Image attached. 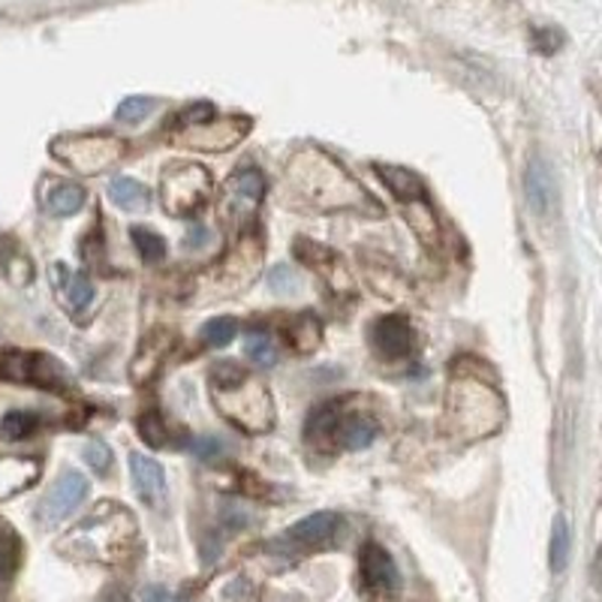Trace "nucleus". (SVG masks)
I'll use <instances>...</instances> for the list:
<instances>
[{"label": "nucleus", "instance_id": "f257e3e1", "mask_svg": "<svg viewBox=\"0 0 602 602\" xmlns=\"http://www.w3.org/2000/svg\"><path fill=\"white\" fill-rule=\"evenodd\" d=\"M284 184L286 193L305 209L373 211L368 190L335 157L317 151V148H302L289 157Z\"/></svg>", "mask_w": 602, "mask_h": 602}, {"label": "nucleus", "instance_id": "f03ea898", "mask_svg": "<svg viewBox=\"0 0 602 602\" xmlns=\"http://www.w3.org/2000/svg\"><path fill=\"white\" fill-rule=\"evenodd\" d=\"M506 419V406L500 392L479 373L455 368L446 386V427L461 443L492 437L500 431Z\"/></svg>", "mask_w": 602, "mask_h": 602}, {"label": "nucleus", "instance_id": "7ed1b4c3", "mask_svg": "<svg viewBox=\"0 0 602 602\" xmlns=\"http://www.w3.org/2000/svg\"><path fill=\"white\" fill-rule=\"evenodd\" d=\"M136 537H139V525L124 506L99 504L85 521H78L57 542V551L73 560L120 563V560L130 558Z\"/></svg>", "mask_w": 602, "mask_h": 602}, {"label": "nucleus", "instance_id": "20e7f679", "mask_svg": "<svg viewBox=\"0 0 602 602\" xmlns=\"http://www.w3.org/2000/svg\"><path fill=\"white\" fill-rule=\"evenodd\" d=\"M211 401L218 413L244 434H268L274 427V401L265 383L232 361H220L209 373Z\"/></svg>", "mask_w": 602, "mask_h": 602}, {"label": "nucleus", "instance_id": "39448f33", "mask_svg": "<svg viewBox=\"0 0 602 602\" xmlns=\"http://www.w3.org/2000/svg\"><path fill=\"white\" fill-rule=\"evenodd\" d=\"M52 154L78 176H103L127 157V142L109 133H66L52 142Z\"/></svg>", "mask_w": 602, "mask_h": 602}, {"label": "nucleus", "instance_id": "423d86ee", "mask_svg": "<svg viewBox=\"0 0 602 602\" xmlns=\"http://www.w3.org/2000/svg\"><path fill=\"white\" fill-rule=\"evenodd\" d=\"M211 197V176L199 163H172L160 176V205L172 218L197 214Z\"/></svg>", "mask_w": 602, "mask_h": 602}, {"label": "nucleus", "instance_id": "0eeeda50", "mask_svg": "<svg viewBox=\"0 0 602 602\" xmlns=\"http://www.w3.org/2000/svg\"><path fill=\"white\" fill-rule=\"evenodd\" d=\"M265 193V178L260 169H239L235 176L226 181L223 199H220V218L226 220L230 226H244L251 223V218L260 209Z\"/></svg>", "mask_w": 602, "mask_h": 602}, {"label": "nucleus", "instance_id": "6e6552de", "mask_svg": "<svg viewBox=\"0 0 602 602\" xmlns=\"http://www.w3.org/2000/svg\"><path fill=\"white\" fill-rule=\"evenodd\" d=\"M260 265H263V241L256 239L253 232H247V235H241L232 244L226 260L218 265L214 284H218L220 293H239V289H244L256 277Z\"/></svg>", "mask_w": 602, "mask_h": 602}, {"label": "nucleus", "instance_id": "1a4fd4ad", "mask_svg": "<svg viewBox=\"0 0 602 602\" xmlns=\"http://www.w3.org/2000/svg\"><path fill=\"white\" fill-rule=\"evenodd\" d=\"M251 120L247 118H220V120H202L193 127H184L178 133L176 142L193 151H230L247 136Z\"/></svg>", "mask_w": 602, "mask_h": 602}, {"label": "nucleus", "instance_id": "9d476101", "mask_svg": "<svg viewBox=\"0 0 602 602\" xmlns=\"http://www.w3.org/2000/svg\"><path fill=\"white\" fill-rule=\"evenodd\" d=\"M88 494V479L78 471H64L57 476V482L49 488L40 506H36V521L43 527H52L57 521H64L66 515L73 513Z\"/></svg>", "mask_w": 602, "mask_h": 602}, {"label": "nucleus", "instance_id": "9b49d317", "mask_svg": "<svg viewBox=\"0 0 602 602\" xmlns=\"http://www.w3.org/2000/svg\"><path fill=\"white\" fill-rule=\"evenodd\" d=\"M525 199L527 209L537 218H548L558 205V181H555V172H551L546 157H539V154L530 157L525 169Z\"/></svg>", "mask_w": 602, "mask_h": 602}, {"label": "nucleus", "instance_id": "f8f14e48", "mask_svg": "<svg viewBox=\"0 0 602 602\" xmlns=\"http://www.w3.org/2000/svg\"><path fill=\"white\" fill-rule=\"evenodd\" d=\"M359 567H361V579H365V584L373 588V591L392 593L401 588V572H398L392 555H389L383 546H377V542H365L359 555Z\"/></svg>", "mask_w": 602, "mask_h": 602}, {"label": "nucleus", "instance_id": "ddd939ff", "mask_svg": "<svg viewBox=\"0 0 602 602\" xmlns=\"http://www.w3.org/2000/svg\"><path fill=\"white\" fill-rule=\"evenodd\" d=\"M52 286H55L57 298H61V305L73 314V317H85V310L94 302V284L88 281V274H76L70 272L66 265H52Z\"/></svg>", "mask_w": 602, "mask_h": 602}, {"label": "nucleus", "instance_id": "4468645a", "mask_svg": "<svg viewBox=\"0 0 602 602\" xmlns=\"http://www.w3.org/2000/svg\"><path fill=\"white\" fill-rule=\"evenodd\" d=\"M340 518L338 513H314L296 521V525L289 527L281 539V546L284 548H319L326 546L335 534H338Z\"/></svg>", "mask_w": 602, "mask_h": 602}, {"label": "nucleus", "instance_id": "2eb2a0df", "mask_svg": "<svg viewBox=\"0 0 602 602\" xmlns=\"http://www.w3.org/2000/svg\"><path fill=\"white\" fill-rule=\"evenodd\" d=\"M373 350L380 352L383 359H401L413 350V326L404 317H383L373 323L371 329Z\"/></svg>", "mask_w": 602, "mask_h": 602}, {"label": "nucleus", "instance_id": "dca6fc26", "mask_svg": "<svg viewBox=\"0 0 602 602\" xmlns=\"http://www.w3.org/2000/svg\"><path fill=\"white\" fill-rule=\"evenodd\" d=\"M130 476L136 485V494L142 497L145 504L160 506L166 500V473L163 467L142 452L130 455Z\"/></svg>", "mask_w": 602, "mask_h": 602}, {"label": "nucleus", "instance_id": "f3484780", "mask_svg": "<svg viewBox=\"0 0 602 602\" xmlns=\"http://www.w3.org/2000/svg\"><path fill=\"white\" fill-rule=\"evenodd\" d=\"M199 602H260V593L241 572H220L218 579L209 581Z\"/></svg>", "mask_w": 602, "mask_h": 602}, {"label": "nucleus", "instance_id": "a211bd4d", "mask_svg": "<svg viewBox=\"0 0 602 602\" xmlns=\"http://www.w3.org/2000/svg\"><path fill=\"white\" fill-rule=\"evenodd\" d=\"M172 350V338L166 331H154L151 338L142 340V347L133 356V380L136 383H148L154 373L160 371V365L166 361Z\"/></svg>", "mask_w": 602, "mask_h": 602}, {"label": "nucleus", "instance_id": "6ab92c4d", "mask_svg": "<svg viewBox=\"0 0 602 602\" xmlns=\"http://www.w3.org/2000/svg\"><path fill=\"white\" fill-rule=\"evenodd\" d=\"M40 479V461L0 458V500H10Z\"/></svg>", "mask_w": 602, "mask_h": 602}, {"label": "nucleus", "instance_id": "aec40b11", "mask_svg": "<svg viewBox=\"0 0 602 602\" xmlns=\"http://www.w3.org/2000/svg\"><path fill=\"white\" fill-rule=\"evenodd\" d=\"M0 272L15 286H28L33 281L31 256L22 251V244L10 235H0Z\"/></svg>", "mask_w": 602, "mask_h": 602}, {"label": "nucleus", "instance_id": "412c9836", "mask_svg": "<svg viewBox=\"0 0 602 602\" xmlns=\"http://www.w3.org/2000/svg\"><path fill=\"white\" fill-rule=\"evenodd\" d=\"M377 172L383 178V184L389 187L394 193V199L404 205V202H413V199H425L427 190L422 184V178L416 172H410V169H401V166H389L380 163L377 166Z\"/></svg>", "mask_w": 602, "mask_h": 602}, {"label": "nucleus", "instance_id": "4be33fe9", "mask_svg": "<svg viewBox=\"0 0 602 602\" xmlns=\"http://www.w3.org/2000/svg\"><path fill=\"white\" fill-rule=\"evenodd\" d=\"M85 205V190L73 181H64V184L52 187L43 199V209L52 214V218H73Z\"/></svg>", "mask_w": 602, "mask_h": 602}, {"label": "nucleus", "instance_id": "5701e85b", "mask_svg": "<svg viewBox=\"0 0 602 602\" xmlns=\"http://www.w3.org/2000/svg\"><path fill=\"white\" fill-rule=\"evenodd\" d=\"M404 211V220L410 223V230L416 232L419 241H425V244H437L440 241V223L434 218V209L427 205L425 199H413V202H404L401 205Z\"/></svg>", "mask_w": 602, "mask_h": 602}, {"label": "nucleus", "instance_id": "b1692460", "mask_svg": "<svg viewBox=\"0 0 602 602\" xmlns=\"http://www.w3.org/2000/svg\"><path fill=\"white\" fill-rule=\"evenodd\" d=\"M377 437V425H373L368 416H347L338 419V431H335V440H338L344 450H368L371 440Z\"/></svg>", "mask_w": 602, "mask_h": 602}, {"label": "nucleus", "instance_id": "393cba45", "mask_svg": "<svg viewBox=\"0 0 602 602\" xmlns=\"http://www.w3.org/2000/svg\"><path fill=\"white\" fill-rule=\"evenodd\" d=\"M109 197L124 211H145L151 205V190L133 178H115L109 184Z\"/></svg>", "mask_w": 602, "mask_h": 602}, {"label": "nucleus", "instance_id": "a878e982", "mask_svg": "<svg viewBox=\"0 0 602 602\" xmlns=\"http://www.w3.org/2000/svg\"><path fill=\"white\" fill-rule=\"evenodd\" d=\"M286 338L298 352H314L323 344V326H319L317 317L302 314V317H293V323L286 326Z\"/></svg>", "mask_w": 602, "mask_h": 602}, {"label": "nucleus", "instance_id": "bb28decb", "mask_svg": "<svg viewBox=\"0 0 602 602\" xmlns=\"http://www.w3.org/2000/svg\"><path fill=\"white\" fill-rule=\"evenodd\" d=\"M570 548H572L570 521H567L563 515H555V525H551V546H548L551 572L567 570V563H570Z\"/></svg>", "mask_w": 602, "mask_h": 602}, {"label": "nucleus", "instance_id": "cd10ccee", "mask_svg": "<svg viewBox=\"0 0 602 602\" xmlns=\"http://www.w3.org/2000/svg\"><path fill=\"white\" fill-rule=\"evenodd\" d=\"M22 563V539L12 527L0 525V581H10Z\"/></svg>", "mask_w": 602, "mask_h": 602}, {"label": "nucleus", "instance_id": "c85d7f7f", "mask_svg": "<svg viewBox=\"0 0 602 602\" xmlns=\"http://www.w3.org/2000/svg\"><path fill=\"white\" fill-rule=\"evenodd\" d=\"M244 352H247V359H251L256 368H272L274 361H277V344H274L272 335L263 329L251 331V335L244 338Z\"/></svg>", "mask_w": 602, "mask_h": 602}, {"label": "nucleus", "instance_id": "c756f323", "mask_svg": "<svg viewBox=\"0 0 602 602\" xmlns=\"http://www.w3.org/2000/svg\"><path fill=\"white\" fill-rule=\"evenodd\" d=\"M40 427V416L36 413H28V410H12L0 422V434L7 440H24L31 437L33 431Z\"/></svg>", "mask_w": 602, "mask_h": 602}, {"label": "nucleus", "instance_id": "7c9ffc66", "mask_svg": "<svg viewBox=\"0 0 602 602\" xmlns=\"http://www.w3.org/2000/svg\"><path fill=\"white\" fill-rule=\"evenodd\" d=\"M130 239L136 244V251L142 256L145 263H160L166 256V241L157 235V232L145 230V226H133Z\"/></svg>", "mask_w": 602, "mask_h": 602}, {"label": "nucleus", "instance_id": "2f4dec72", "mask_svg": "<svg viewBox=\"0 0 602 602\" xmlns=\"http://www.w3.org/2000/svg\"><path fill=\"white\" fill-rule=\"evenodd\" d=\"M154 109H157V99L154 97H127L118 106V112H115V118H118L120 124H139V120L148 118Z\"/></svg>", "mask_w": 602, "mask_h": 602}, {"label": "nucleus", "instance_id": "473e14b6", "mask_svg": "<svg viewBox=\"0 0 602 602\" xmlns=\"http://www.w3.org/2000/svg\"><path fill=\"white\" fill-rule=\"evenodd\" d=\"M139 434H142L145 443L154 446V450L169 446V427H166V422L157 416V413H145V416L139 419Z\"/></svg>", "mask_w": 602, "mask_h": 602}, {"label": "nucleus", "instance_id": "72a5a7b5", "mask_svg": "<svg viewBox=\"0 0 602 602\" xmlns=\"http://www.w3.org/2000/svg\"><path fill=\"white\" fill-rule=\"evenodd\" d=\"M239 335V326H235V319H211L209 326L202 329V340L209 344V347H226L232 344V338Z\"/></svg>", "mask_w": 602, "mask_h": 602}, {"label": "nucleus", "instance_id": "f704fd0d", "mask_svg": "<svg viewBox=\"0 0 602 602\" xmlns=\"http://www.w3.org/2000/svg\"><path fill=\"white\" fill-rule=\"evenodd\" d=\"M82 458L88 461V467L97 476H106L112 471V452L106 443H99V440H88L85 446H82Z\"/></svg>", "mask_w": 602, "mask_h": 602}, {"label": "nucleus", "instance_id": "c9c22d12", "mask_svg": "<svg viewBox=\"0 0 602 602\" xmlns=\"http://www.w3.org/2000/svg\"><path fill=\"white\" fill-rule=\"evenodd\" d=\"M560 45H563V33L558 28H537L534 31V49L539 55H555Z\"/></svg>", "mask_w": 602, "mask_h": 602}, {"label": "nucleus", "instance_id": "e433bc0d", "mask_svg": "<svg viewBox=\"0 0 602 602\" xmlns=\"http://www.w3.org/2000/svg\"><path fill=\"white\" fill-rule=\"evenodd\" d=\"M268 286H272L274 293H281V296H293V293H298L296 272H293V268H286V265L274 268V272L268 274Z\"/></svg>", "mask_w": 602, "mask_h": 602}, {"label": "nucleus", "instance_id": "4c0bfd02", "mask_svg": "<svg viewBox=\"0 0 602 602\" xmlns=\"http://www.w3.org/2000/svg\"><path fill=\"white\" fill-rule=\"evenodd\" d=\"M190 452L202 461H214L223 455V443L218 437H197L190 440Z\"/></svg>", "mask_w": 602, "mask_h": 602}, {"label": "nucleus", "instance_id": "58836bf2", "mask_svg": "<svg viewBox=\"0 0 602 602\" xmlns=\"http://www.w3.org/2000/svg\"><path fill=\"white\" fill-rule=\"evenodd\" d=\"M214 109H211L209 103H197V106H190L187 112H181V124L184 127H193V124H202V120H211Z\"/></svg>", "mask_w": 602, "mask_h": 602}, {"label": "nucleus", "instance_id": "ea45409f", "mask_svg": "<svg viewBox=\"0 0 602 602\" xmlns=\"http://www.w3.org/2000/svg\"><path fill=\"white\" fill-rule=\"evenodd\" d=\"M187 241L197 247V244H202V241H209V230H205V226H199V223H193V226L187 230Z\"/></svg>", "mask_w": 602, "mask_h": 602}, {"label": "nucleus", "instance_id": "a19ab883", "mask_svg": "<svg viewBox=\"0 0 602 602\" xmlns=\"http://www.w3.org/2000/svg\"><path fill=\"white\" fill-rule=\"evenodd\" d=\"M142 602H172V596L163 588H148V591H142Z\"/></svg>", "mask_w": 602, "mask_h": 602}, {"label": "nucleus", "instance_id": "79ce46f5", "mask_svg": "<svg viewBox=\"0 0 602 602\" xmlns=\"http://www.w3.org/2000/svg\"><path fill=\"white\" fill-rule=\"evenodd\" d=\"M99 602H130V600H127V593L118 591V588H115V591L106 593V596H103V600H99Z\"/></svg>", "mask_w": 602, "mask_h": 602}]
</instances>
